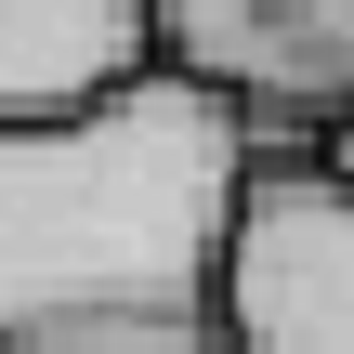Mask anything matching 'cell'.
Returning <instances> with one entry per match:
<instances>
[{"label": "cell", "mask_w": 354, "mask_h": 354, "mask_svg": "<svg viewBox=\"0 0 354 354\" xmlns=\"http://www.w3.org/2000/svg\"><path fill=\"white\" fill-rule=\"evenodd\" d=\"M315 158H328V171L354 184V118H342V131H315Z\"/></svg>", "instance_id": "5"}, {"label": "cell", "mask_w": 354, "mask_h": 354, "mask_svg": "<svg viewBox=\"0 0 354 354\" xmlns=\"http://www.w3.org/2000/svg\"><path fill=\"white\" fill-rule=\"evenodd\" d=\"M210 354H223V342H210Z\"/></svg>", "instance_id": "6"}, {"label": "cell", "mask_w": 354, "mask_h": 354, "mask_svg": "<svg viewBox=\"0 0 354 354\" xmlns=\"http://www.w3.org/2000/svg\"><path fill=\"white\" fill-rule=\"evenodd\" d=\"M145 53V0H0V131L26 118H79L105 92H131Z\"/></svg>", "instance_id": "4"}, {"label": "cell", "mask_w": 354, "mask_h": 354, "mask_svg": "<svg viewBox=\"0 0 354 354\" xmlns=\"http://www.w3.org/2000/svg\"><path fill=\"white\" fill-rule=\"evenodd\" d=\"M210 342L223 354H354V184L315 145H263L236 171L210 250Z\"/></svg>", "instance_id": "2"}, {"label": "cell", "mask_w": 354, "mask_h": 354, "mask_svg": "<svg viewBox=\"0 0 354 354\" xmlns=\"http://www.w3.org/2000/svg\"><path fill=\"white\" fill-rule=\"evenodd\" d=\"M145 53L236 105L263 145H315L354 118V0H145Z\"/></svg>", "instance_id": "3"}, {"label": "cell", "mask_w": 354, "mask_h": 354, "mask_svg": "<svg viewBox=\"0 0 354 354\" xmlns=\"http://www.w3.org/2000/svg\"><path fill=\"white\" fill-rule=\"evenodd\" d=\"M263 131L145 66L0 131V354H210V250Z\"/></svg>", "instance_id": "1"}]
</instances>
